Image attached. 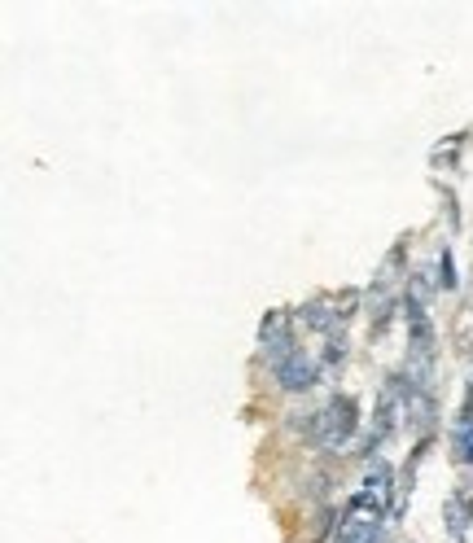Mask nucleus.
I'll return each mask as SVG.
<instances>
[{"label":"nucleus","instance_id":"5","mask_svg":"<svg viewBox=\"0 0 473 543\" xmlns=\"http://www.w3.org/2000/svg\"><path fill=\"white\" fill-rule=\"evenodd\" d=\"M456 460L460 465H473V412L469 408L460 412V425H456Z\"/></svg>","mask_w":473,"mask_h":543},{"label":"nucleus","instance_id":"3","mask_svg":"<svg viewBox=\"0 0 473 543\" xmlns=\"http://www.w3.org/2000/svg\"><path fill=\"white\" fill-rule=\"evenodd\" d=\"M272 373H276V386H281V390H290V395H303V390L316 386V364H311L303 351H294L290 360H285V364H276Z\"/></svg>","mask_w":473,"mask_h":543},{"label":"nucleus","instance_id":"4","mask_svg":"<svg viewBox=\"0 0 473 543\" xmlns=\"http://www.w3.org/2000/svg\"><path fill=\"white\" fill-rule=\"evenodd\" d=\"M329 307H338V298H316V303H307L303 307V325L307 329H333V325H342V311H329Z\"/></svg>","mask_w":473,"mask_h":543},{"label":"nucleus","instance_id":"6","mask_svg":"<svg viewBox=\"0 0 473 543\" xmlns=\"http://www.w3.org/2000/svg\"><path fill=\"white\" fill-rule=\"evenodd\" d=\"M456 285V272H452V254L443 250V290H452Z\"/></svg>","mask_w":473,"mask_h":543},{"label":"nucleus","instance_id":"1","mask_svg":"<svg viewBox=\"0 0 473 543\" xmlns=\"http://www.w3.org/2000/svg\"><path fill=\"white\" fill-rule=\"evenodd\" d=\"M360 430V408H355V399H329L325 412H316V447L320 452H342L346 443L355 438Z\"/></svg>","mask_w":473,"mask_h":543},{"label":"nucleus","instance_id":"2","mask_svg":"<svg viewBox=\"0 0 473 543\" xmlns=\"http://www.w3.org/2000/svg\"><path fill=\"white\" fill-rule=\"evenodd\" d=\"M382 535H386L382 504H377L368 491H360L351 504H346V517H342L338 539H333V543H382Z\"/></svg>","mask_w":473,"mask_h":543}]
</instances>
